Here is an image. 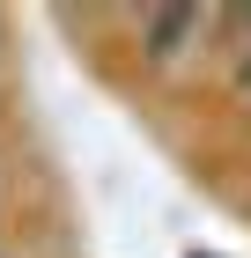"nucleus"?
<instances>
[{
  "label": "nucleus",
  "mask_w": 251,
  "mask_h": 258,
  "mask_svg": "<svg viewBox=\"0 0 251 258\" xmlns=\"http://www.w3.org/2000/svg\"><path fill=\"white\" fill-rule=\"evenodd\" d=\"M214 22L222 15H199V8H148V15H140V44H148L155 67H177L185 52H199V44L214 37Z\"/></svg>",
  "instance_id": "nucleus-1"
}]
</instances>
